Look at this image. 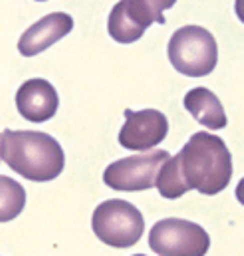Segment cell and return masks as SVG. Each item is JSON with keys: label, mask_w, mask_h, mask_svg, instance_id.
<instances>
[{"label": "cell", "mask_w": 244, "mask_h": 256, "mask_svg": "<svg viewBox=\"0 0 244 256\" xmlns=\"http://www.w3.org/2000/svg\"><path fill=\"white\" fill-rule=\"evenodd\" d=\"M0 159L20 177L34 183L58 179L66 167L62 145L42 131H12L0 133Z\"/></svg>", "instance_id": "obj_2"}, {"label": "cell", "mask_w": 244, "mask_h": 256, "mask_svg": "<svg viewBox=\"0 0 244 256\" xmlns=\"http://www.w3.org/2000/svg\"><path fill=\"white\" fill-rule=\"evenodd\" d=\"M149 248L159 256H204L210 248V236L196 222L163 218L149 232Z\"/></svg>", "instance_id": "obj_6"}, {"label": "cell", "mask_w": 244, "mask_h": 256, "mask_svg": "<svg viewBox=\"0 0 244 256\" xmlns=\"http://www.w3.org/2000/svg\"><path fill=\"white\" fill-rule=\"evenodd\" d=\"M183 104L184 110L204 128L218 131V129H224L228 124L220 100L206 88H192L184 96Z\"/></svg>", "instance_id": "obj_11"}, {"label": "cell", "mask_w": 244, "mask_h": 256, "mask_svg": "<svg viewBox=\"0 0 244 256\" xmlns=\"http://www.w3.org/2000/svg\"><path fill=\"white\" fill-rule=\"evenodd\" d=\"M58 108H60V96L56 88L42 78L24 82L16 94L18 114L32 124L50 122L58 114Z\"/></svg>", "instance_id": "obj_9"}, {"label": "cell", "mask_w": 244, "mask_h": 256, "mask_svg": "<svg viewBox=\"0 0 244 256\" xmlns=\"http://www.w3.org/2000/svg\"><path fill=\"white\" fill-rule=\"evenodd\" d=\"M177 0H120L108 20L110 36L120 44L137 42L153 24H165V10Z\"/></svg>", "instance_id": "obj_5"}, {"label": "cell", "mask_w": 244, "mask_h": 256, "mask_svg": "<svg viewBox=\"0 0 244 256\" xmlns=\"http://www.w3.org/2000/svg\"><path fill=\"white\" fill-rule=\"evenodd\" d=\"M236 198H238V202L244 206V179H240V183L236 185Z\"/></svg>", "instance_id": "obj_14"}, {"label": "cell", "mask_w": 244, "mask_h": 256, "mask_svg": "<svg viewBox=\"0 0 244 256\" xmlns=\"http://www.w3.org/2000/svg\"><path fill=\"white\" fill-rule=\"evenodd\" d=\"M24 206H26L24 187L18 181L0 175V222H10L18 218Z\"/></svg>", "instance_id": "obj_12"}, {"label": "cell", "mask_w": 244, "mask_h": 256, "mask_svg": "<svg viewBox=\"0 0 244 256\" xmlns=\"http://www.w3.org/2000/svg\"><path fill=\"white\" fill-rule=\"evenodd\" d=\"M230 179L232 155L226 143L212 133L198 131L175 157L163 163L155 187L163 198L171 200L192 189L212 196L224 191Z\"/></svg>", "instance_id": "obj_1"}, {"label": "cell", "mask_w": 244, "mask_h": 256, "mask_svg": "<svg viewBox=\"0 0 244 256\" xmlns=\"http://www.w3.org/2000/svg\"><path fill=\"white\" fill-rule=\"evenodd\" d=\"M234 12H236V18L244 24V0H234Z\"/></svg>", "instance_id": "obj_13"}, {"label": "cell", "mask_w": 244, "mask_h": 256, "mask_svg": "<svg viewBox=\"0 0 244 256\" xmlns=\"http://www.w3.org/2000/svg\"><path fill=\"white\" fill-rule=\"evenodd\" d=\"M92 228L104 244L114 248H131L145 232V218L131 202L110 198L94 210Z\"/></svg>", "instance_id": "obj_4"}, {"label": "cell", "mask_w": 244, "mask_h": 256, "mask_svg": "<svg viewBox=\"0 0 244 256\" xmlns=\"http://www.w3.org/2000/svg\"><path fill=\"white\" fill-rule=\"evenodd\" d=\"M169 151L155 149L151 153L131 155L112 163L104 173V183L123 192H137L153 189L157 183V175L163 167V163L169 159Z\"/></svg>", "instance_id": "obj_7"}, {"label": "cell", "mask_w": 244, "mask_h": 256, "mask_svg": "<svg viewBox=\"0 0 244 256\" xmlns=\"http://www.w3.org/2000/svg\"><path fill=\"white\" fill-rule=\"evenodd\" d=\"M169 122L157 110H125V124L120 131V145L129 151H151L165 141Z\"/></svg>", "instance_id": "obj_8"}, {"label": "cell", "mask_w": 244, "mask_h": 256, "mask_svg": "<svg viewBox=\"0 0 244 256\" xmlns=\"http://www.w3.org/2000/svg\"><path fill=\"white\" fill-rule=\"evenodd\" d=\"M167 56L179 74L186 78H204L218 64V44L206 28L183 26L171 36Z\"/></svg>", "instance_id": "obj_3"}, {"label": "cell", "mask_w": 244, "mask_h": 256, "mask_svg": "<svg viewBox=\"0 0 244 256\" xmlns=\"http://www.w3.org/2000/svg\"><path fill=\"white\" fill-rule=\"evenodd\" d=\"M74 30V18L66 12H52L32 24L18 40V52L24 58H34Z\"/></svg>", "instance_id": "obj_10"}, {"label": "cell", "mask_w": 244, "mask_h": 256, "mask_svg": "<svg viewBox=\"0 0 244 256\" xmlns=\"http://www.w3.org/2000/svg\"><path fill=\"white\" fill-rule=\"evenodd\" d=\"M38 2H46V0H38Z\"/></svg>", "instance_id": "obj_15"}, {"label": "cell", "mask_w": 244, "mask_h": 256, "mask_svg": "<svg viewBox=\"0 0 244 256\" xmlns=\"http://www.w3.org/2000/svg\"><path fill=\"white\" fill-rule=\"evenodd\" d=\"M135 256H145V254H135Z\"/></svg>", "instance_id": "obj_16"}]
</instances>
